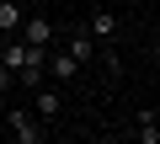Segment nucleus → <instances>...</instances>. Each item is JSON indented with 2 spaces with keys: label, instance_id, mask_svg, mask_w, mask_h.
Instances as JSON below:
<instances>
[{
  "label": "nucleus",
  "instance_id": "7",
  "mask_svg": "<svg viewBox=\"0 0 160 144\" xmlns=\"http://www.w3.org/2000/svg\"><path fill=\"white\" fill-rule=\"evenodd\" d=\"M139 144H160V117H155V107L139 112Z\"/></svg>",
  "mask_w": 160,
  "mask_h": 144
},
{
  "label": "nucleus",
  "instance_id": "4",
  "mask_svg": "<svg viewBox=\"0 0 160 144\" xmlns=\"http://www.w3.org/2000/svg\"><path fill=\"white\" fill-rule=\"evenodd\" d=\"M59 107H64V96H59L53 86H38V102H32V117H38V123H53V117H59Z\"/></svg>",
  "mask_w": 160,
  "mask_h": 144
},
{
  "label": "nucleus",
  "instance_id": "9",
  "mask_svg": "<svg viewBox=\"0 0 160 144\" xmlns=\"http://www.w3.org/2000/svg\"><path fill=\"white\" fill-rule=\"evenodd\" d=\"M6 91H16V75H6V69H0V96Z\"/></svg>",
  "mask_w": 160,
  "mask_h": 144
},
{
  "label": "nucleus",
  "instance_id": "11",
  "mask_svg": "<svg viewBox=\"0 0 160 144\" xmlns=\"http://www.w3.org/2000/svg\"><path fill=\"white\" fill-rule=\"evenodd\" d=\"M43 144H59V139H43Z\"/></svg>",
  "mask_w": 160,
  "mask_h": 144
},
{
  "label": "nucleus",
  "instance_id": "3",
  "mask_svg": "<svg viewBox=\"0 0 160 144\" xmlns=\"http://www.w3.org/2000/svg\"><path fill=\"white\" fill-rule=\"evenodd\" d=\"M96 48H102V43H96V37H91L86 27H75V32L64 37V53H69L75 64H91V59H96Z\"/></svg>",
  "mask_w": 160,
  "mask_h": 144
},
{
  "label": "nucleus",
  "instance_id": "5",
  "mask_svg": "<svg viewBox=\"0 0 160 144\" xmlns=\"http://www.w3.org/2000/svg\"><path fill=\"white\" fill-rule=\"evenodd\" d=\"M43 75H53V80H75V75H80V64H75L64 48H48V64H43Z\"/></svg>",
  "mask_w": 160,
  "mask_h": 144
},
{
  "label": "nucleus",
  "instance_id": "10",
  "mask_svg": "<svg viewBox=\"0 0 160 144\" xmlns=\"http://www.w3.org/2000/svg\"><path fill=\"white\" fill-rule=\"evenodd\" d=\"M96 144H118V139H112V133H107V139H96Z\"/></svg>",
  "mask_w": 160,
  "mask_h": 144
},
{
  "label": "nucleus",
  "instance_id": "2",
  "mask_svg": "<svg viewBox=\"0 0 160 144\" xmlns=\"http://www.w3.org/2000/svg\"><path fill=\"white\" fill-rule=\"evenodd\" d=\"M22 43L38 48V53H48V48H53V22H48V16H27V22H22Z\"/></svg>",
  "mask_w": 160,
  "mask_h": 144
},
{
  "label": "nucleus",
  "instance_id": "1",
  "mask_svg": "<svg viewBox=\"0 0 160 144\" xmlns=\"http://www.w3.org/2000/svg\"><path fill=\"white\" fill-rule=\"evenodd\" d=\"M0 117L11 123V139H16V144H43V139H48L43 123H38L32 112H22V107H16V112H0Z\"/></svg>",
  "mask_w": 160,
  "mask_h": 144
},
{
  "label": "nucleus",
  "instance_id": "6",
  "mask_svg": "<svg viewBox=\"0 0 160 144\" xmlns=\"http://www.w3.org/2000/svg\"><path fill=\"white\" fill-rule=\"evenodd\" d=\"M86 32H91V37H96V43H112V37H118V16H112V11H96V16H91V27H86Z\"/></svg>",
  "mask_w": 160,
  "mask_h": 144
},
{
  "label": "nucleus",
  "instance_id": "8",
  "mask_svg": "<svg viewBox=\"0 0 160 144\" xmlns=\"http://www.w3.org/2000/svg\"><path fill=\"white\" fill-rule=\"evenodd\" d=\"M22 27V6L16 0H0V32H16Z\"/></svg>",
  "mask_w": 160,
  "mask_h": 144
}]
</instances>
